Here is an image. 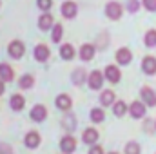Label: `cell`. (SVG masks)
Returning <instances> with one entry per match:
<instances>
[{
	"instance_id": "cell-27",
	"label": "cell",
	"mask_w": 156,
	"mask_h": 154,
	"mask_svg": "<svg viewBox=\"0 0 156 154\" xmlns=\"http://www.w3.org/2000/svg\"><path fill=\"white\" fill-rule=\"evenodd\" d=\"M125 154H140V145L136 142H129L125 145Z\"/></svg>"
},
{
	"instance_id": "cell-16",
	"label": "cell",
	"mask_w": 156,
	"mask_h": 154,
	"mask_svg": "<svg viewBox=\"0 0 156 154\" xmlns=\"http://www.w3.org/2000/svg\"><path fill=\"white\" fill-rule=\"evenodd\" d=\"M26 145H27L29 149H37L40 145V134L38 132H35V131L27 132V134H26Z\"/></svg>"
},
{
	"instance_id": "cell-18",
	"label": "cell",
	"mask_w": 156,
	"mask_h": 154,
	"mask_svg": "<svg viewBox=\"0 0 156 154\" xmlns=\"http://www.w3.org/2000/svg\"><path fill=\"white\" fill-rule=\"evenodd\" d=\"M9 103H11V109H13V111H22L24 105H26V100H24V96H20V94H13Z\"/></svg>"
},
{
	"instance_id": "cell-21",
	"label": "cell",
	"mask_w": 156,
	"mask_h": 154,
	"mask_svg": "<svg viewBox=\"0 0 156 154\" xmlns=\"http://www.w3.org/2000/svg\"><path fill=\"white\" fill-rule=\"evenodd\" d=\"M115 102V93L113 91H104L102 94H100V103L105 107V105H111Z\"/></svg>"
},
{
	"instance_id": "cell-26",
	"label": "cell",
	"mask_w": 156,
	"mask_h": 154,
	"mask_svg": "<svg viewBox=\"0 0 156 154\" xmlns=\"http://www.w3.org/2000/svg\"><path fill=\"white\" fill-rule=\"evenodd\" d=\"M91 120H93V121H94V123H100V121H104V111H102V109H91Z\"/></svg>"
},
{
	"instance_id": "cell-29",
	"label": "cell",
	"mask_w": 156,
	"mask_h": 154,
	"mask_svg": "<svg viewBox=\"0 0 156 154\" xmlns=\"http://www.w3.org/2000/svg\"><path fill=\"white\" fill-rule=\"evenodd\" d=\"M37 4H38V7L42 11H49L51 5H53V0H37Z\"/></svg>"
},
{
	"instance_id": "cell-7",
	"label": "cell",
	"mask_w": 156,
	"mask_h": 154,
	"mask_svg": "<svg viewBox=\"0 0 156 154\" xmlns=\"http://www.w3.org/2000/svg\"><path fill=\"white\" fill-rule=\"evenodd\" d=\"M105 78L111 83H118L120 78H122V73H120V69H118L116 65H107L105 67Z\"/></svg>"
},
{
	"instance_id": "cell-17",
	"label": "cell",
	"mask_w": 156,
	"mask_h": 154,
	"mask_svg": "<svg viewBox=\"0 0 156 154\" xmlns=\"http://www.w3.org/2000/svg\"><path fill=\"white\" fill-rule=\"evenodd\" d=\"M38 27L42 31H47L51 27H55V22H53V16L51 15H42L38 20Z\"/></svg>"
},
{
	"instance_id": "cell-8",
	"label": "cell",
	"mask_w": 156,
	"mask_h": 154,
	"mask_svg": "<svg viewBox=\"0 0 156 154\" xmlns=\"http://www.w3.org/2000/svg\"><path fill=\"white\" fill-rule=\"evenodd\" d=\"M60 9H62V15H64L66 18H75V15H76V11H78L76 4L71 2V0H69V2H64Z\"/></svg>"
},
{
	"instance_id": "cell-9",
	"label": "cell",
	"mask_w": 156,
	"mask_h": 154,
	"mask_svg": "<svg viewBox=\"0 0 156 154\" xmlns=\"http://www.w3.org/2000/svg\"><path fill=\"white\" fill-rule=\"evenodd\" d=\"M129 113L133 118H144L145 116V105L142 102H133L129 105Z\"/></svg>"
},
{
	"instance_id": "cell-13",
	"label": "cell",
	"mask_w": 156,
	"mask_h": 154,
	"mask_svg": "<svg viewBox=\"0 0 156 154\" xmlns=\"http://www.w3.org/2000/svg\"><path fill=\"white\" fill-rule=\"evenodd\" d=\"M131 58H133V54H131V51H129L127 47H122V49H118L116 51V62L118 64L127 65V64L131 62Z\"/></svg>"
},
{
	"instance_id": "cell-31",
	"label": "cell",
	"mask_w": 156,
	"mask_h": 154,
	"mask_svg": "<svg viewBox=\"0 0 156 154\" xmlns=\"http://www.w3.org/2000/svg\"><path fill=\"white\" fill-rule=\"evenodd\" d=\"M127 7H129L131 13H136V11L140 9V2H138V0H129V5H127Z\"/></svg>"
},
{
	"instance_id": "cell-20",
	"label": "cell",
	"mask_w": 156,
	"mask_h": 154,
	"mask_svg": "<svg viewBox=\"0 0 156 154\" xmlns=\"http://www.w3.org/2000/svg\"><path fill=\"white\" fill-rule=\"evenodd\" d=\"M0 80H4V82H11L13 80V69H11V65L0 64Z\"/></svg>"
},
{
	"instance_id": "cell-3",
	"label": "cell",
	"mask_w": 156,
	"mask_h": 154,
	"mask_svg": "<svg viewBox=\"0 0 156 154\" xmlns=\"http://www.w3.org/2000/svg\"><path fill=\"white\" fill-rule=\"evenodd\" d=\"M87 83H89V87H91L93 91H98V89L102 87V83H104V75H102L100 71H93V73L87 76Z\"/></svg>"
},
{
	"instance_id": "cell-24",
	"label": "cell",
	"mask_w": 156,
	"mask_h": 154,
	"mask_svg": "<svg viewBox=\"0 0 156 154\" xmlns=\"http://www.w3.org/2000/svg\"><path fill=\"white\" fill-rule=\"evenodd\" d=\"M127 109H129V107H127L123 102H116V103H115V107H113L115 116H118V118H122V116L125 114V113H127Z\"/></svg>"
},
{
	"instance_id": "cell-23",
	"label": "cell",
	"mask_w": 156,
	"mask_h": 154,
	"mask_svg": "<svg viewBox=\"0 0 156 154\" xmlns=\"http://www.w3.org/2000/svg\"><path fill=\"white\" fill-rule=\"evenodd\" d=\"M73 83H76V85L85 83V71L83 69H75L73 71Z\"/></svg>"
},
{
	"instance_id": "cell-1",
	"label": "cell",
	"mask_w": 156,
	"mask_h": 154,
	"mask_svg": "<svg viewBox=\"0 0 156 154\" xmlns=\"http://www.w3.org/2000/svg\"><path fill=\"white\" fill-rule=\"evenodd\" d=\"M7 51H9V54H11L13 58L20 60V58L24 56V53H26V45H24L20 40H13V42L9 44V47H7Z\"/></svg>"
},
{
	"instance_id": "cell-34",
	"label": "cell",
	"mask_w": 156,
	"mask_h": 154,
	"mask_svg": "<svg viewBox=\"0 0 156 154\" xmlns=\"http://www.w3.org/2000/svg\"><path fill=\"white\" fill-rule=\"evenodd\" d=\"M4 93V80H0V94Z\"/></svg>"
},
{
	"instance_id": "cell-14",
	"label": "cell",
	"mask_w": 156,
	"mask_h": 154,
	"mask_svg": "<svg viewBox=\"0 0 156 154\" xmlns=\"http://www.w3.org/2000/svg\"><path fill=\"white\" fill-rule=\"evenodd\" d=\"M45 116H47V109L44 105H35L31 109V120H35V121H44Z\"/></svg>"
},
{
	"instance_id": "cell-10",
	"label": "cell",
	"mask_w": 156,
	"mask_h": 154,
	"mask_svg": "<svg viewBox=\"0 0 156 154\" xmlns=\"http://www.w3.org/2000/svg\"><path fill=\"white\" fill-rule=\"evenodd\" d=\"M94 53H96V49H94L93 44H83V45L80 47V58L85 60V62H87V60H93Z\"/></svg>"
},
{
	"instance_id": "cell-5",
	"label": "cell",
	"mask_w": 156,
	"mask_h": 154,
	"mask_svg": "<svg viewBox=\"0 0 156 154\" xmlns=\"http://www.w3.org/2000/svg\"><path fill=\"white\" fill-rule=\"evenodd\" d=\"M33 56H35L38 62H45V60H49V56H51V51H49V47H47V45L38 44V45L35 47V51H33Z\"/></svg>"
},
{
	"instance_id": "cell-2",
	"label": "cell",
	"mask_w": 156,
	"mask_h": 154,
	"mask_svg": "<svg viewBox=\"0 0 156 154\" xmlns=\"http://www.w3.org/2000/svg\"><path fill=\"white\" fill-rule=\"evenodd\" d=\"M122 13H123V9H122V5H120L118 2H109V4L105 5V15H107L111 20H118V18L122 16Z\"/></svg>"
},
{
	"instance_id": "cell-15",
	"label": "cell",
	"mask_w": 156,
	"mask_h": 154,
	"mask_svg": "<svg viewBox=\"0 0 156 154\" xmlns=\"http://www.w3.org/2000/svg\"><path fill=\"white\" fill-rule=\"evenodd\" d=\"M82 140H83L85 143H89V145H94V143L98 142V131H96V129H85Z\"/></svg>"
},
{
	"instance_id": "cell-28",
	"label": "cell",
	"mask_w": 156,
	"mask_h": 154,
	"mask_svg": "<svg viewBox=\"0 0 156 154\" xmlns=\"http://www.w3.org/2000/svg\"><path fill=\"white\" fill-rule=\"evenodd\" d=\"M62 33H64L62 26H60V24H55V27H53V42H60Z\"/></svg>"
},
{
	"instance_id": "cell-6",
	"label": "cell",
	"mask_w": 156,
	"mask_h": 154,
	"mask_svg": "<svg viewBox=\"0 0 156 154\" xmlns=\"http://www.w3.org/2000/svg\"><path fill=\"white\" fill-rule=\"evenodd\" d=\"M142 71L145 75H156V58L154 56H145L142 62Z\"/></svg>"
},
{
	"instance_id": "cell-11",
	"label": "cell",
	"mask_w": 156,
	"mask_h": 154,
	"mask_svg": "<svg viewBox=\"0 0 156 154\" xmlns=\"http://www.w3.org/2000/svg\"><path fill=\"white\" fill-rule=\"evenodd\" d=\"M142 100H144L147 105L154 107L156 105V93L151 87H144V89H142Z\"/></svg>"
},
{
	"instance_id": "cell-33",
	"label": "cell",
	"mask_w": 156,
	"mask_h": 154,
	"mask_svg": "<svg viewBox=\"0 0 156 154\" xmlns=\"http://www.w3.org/2000/svg\"><path fill=\"white\" fill-rule=\"evenodd\" d=\"M0 154H13V152H11V147H9V145L0 143Z\"/></svg>"
},
{
	"instance_id": "cell-30",
	"label": "cell",
	"mask_w": 156,
	"mask_h": 154,
	"mask_svg": "<svg viewBox=\"0 0 156 154\" xmlns=\"http://www.w3.org/2000/svg\"><path fill=\"white\" fill-rule=\"evenodd\" d=\"M142 2L147 11H156V0H142Z\"/></svg>"
},
{
	"instance_id": "cell-25",
	"label": "cell",
	"mask_w": 156,
	"mask_h": 154,
	"mask_svg": "<svg viewBox=\"0 0 156 154\" xmlns=\"http://www.w3.org/2000/svg\"><path fill=\"white\" fill-rule=\"evenodd\" d=\"M145 45L147 47H154L156 45V29H151L145 33Z\"/></svg>"
},
{
	"instance_id": "cell-12",
	"label": "cell",
	"mask_w": 156,
	"mask_h": 154,
	"mask_svg": "<svg viewBox=\"0 0 156 154\" xmlns=\"http://www.w3.org/2000/svg\"><path fill=\"white\" fill-rule=\"evenodd\" d=\"M71 105H73V102H71V96H69V94H58V96H56V107H58V109L69 111Z\"/></svg>"
},
{
	"instance_id": "cell-19",
	"label": "cell",
	"mask_w": 156,
	"mask_h": 154,
	"mask_svg": "<svg viewBox=\"0 0 156 154\" xmlns=\"http://www.w3.org/2000/svg\"><path fill=\"white\" fill-rule=\"evenodd\" d=\"M60 56H62L64 60H73V56H75V47H73L71 44H64V45L60 47Z\"/></svg>"
},
{
	"instance_id": "cell-4",
	"label": "cell",
	"mask_w": 156,
	"mask_h": 154,
	"mask_svg": "<svg viewBox=\"0 0 156 154\" xmlns=\"http://www.w3.org/2000/svg\"><path fill=\"white\" fill-rule=\"evenodd\" d=\"M75 147H76V140L73 136H64L60 140V149H62L64 154H71L75 151Z\"/></svg>"
},
{
	"instance_id": "cell-22",
	"label": "cell",
	"mask_w": 156,
	"mask_h": 154,
	"mask_svg": "<svg viewBox=\"0 0 156 154\" xmlns=\"http://www.w3.org/2000/svg\"><path fill=\"white\" fill-rule=\"evenodd\" d=\"M18 85H20L22 89H31V87L35 85V78L31 76V75H24V76L20 78Z\"/></svg>"
},
{
	"instance_id": "cell-35",
	"label": "cell",
	"mask_w": 156,
	"mask_h": 154,
	"mask_svg": "<svg viewBox=\"0 0 156 154\" xmlns=\"http://www.w3.org/2000/svg\"><path fill=\"white\" fill-rule=\"evenodd\" d=\"M109 154H118V152H109Z\"/></svg>"
},
{
	"instance_id": "cell-32",
	"label": "cell",
	"mask_w": 156,
	"mask_h": 154,
	"mask_svg": "<svg viewBox=\"0 0 156 154\" xmlns=\"http://www.w3.org/2000/svg\"><path fill=\"white\" fill-rule=\"evenodd\" d=\"M89 154H104V149H102L100 145H93V147L89 149Z\"/></svg>"
}]
</instances>
